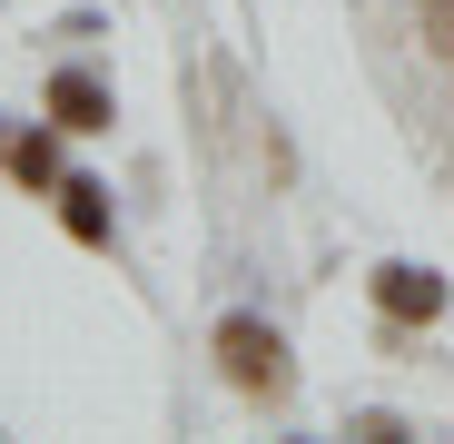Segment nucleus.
<instances>
[{"label": "nucleus", "instance_id": "423d86ee", "mask_svg": "<svg viewBox=\"0 0 454 444\" xmlns=\"http://www.w3.org/2000/svg\"><path fill=\"white\" fill-rule=\"evenodd\" d=\"M11 168H20V178H30V188H40V178H50V168H59V159H50V138H11Z\"/></svg>", "mask_w": 454, "mask_h": 444}, {"label": "nucleus", "instance_id": "20e7f679", "mask_svg": "<svg viewBox=\"0 0 454 444\" xmlns=\"http://www.w3.org/2000/svg\"><path fill=\"white\" fill-rule=\"evenodd\" d=\"M59 228L80 247H109V188L99 178H59Z\"/></svg>", "mask_w": 454, "mask_h": 444}, {"label": "nucleus", "instance_id": "f03ea898", "mask_svg": "<svg viewBox=\"0 0 454 444\" xmlns=\"http://www.w3.org/2000/svg\"><path fill=\"white\" fill-rule=\"evenodd\" d=\"M375 307H386L395 326H434V316H444V277H425V267H375Z\"/></svg>", "mask_w": 454, "mask_h": 444}, {"label": "nucleus", "instance_id": "f257e3e1", "mask_svg": "<svg viewBox=\"0 0 454 444\" xmlns=\"http://www.w3.org/2000/svg\"><path fill=\"white\" fill-rule=\"evenodd\" d=\"M217 365H227L238 395H286V346H277L267 316H227L217 326Z\"/></svg>", "mask_w": 454, "mask_h": 444}, {"label": "nucleus", "instance_id": "7ed1b4c3", "mask_svg": "<svg viewBox=\"0 0 454 444\" xmlns=\"http://www.w3.org/2000/svg\"><path fill=\"white\" fill-rule=\"evenodd\" d=\"M50 119L90 138V129H109V119H119V99H109L99 69H59V80H50Z\"/></svg>", "mask_w": 454, "mask_h": 444}, {"label": "nucleus", "instance_id": "39448f33", "mask_svg": "<svg viewBox=\"0 0 454 444\" xmlns=\"http://www.w3.org/2000/svg\"><path fill=\"white\" fill-rule=\"evenodd\" d=\"M415 20H425V50H434V59H454V0H425Z\"/></svg>", "mask_w": 454, "mask_h": 444}]
</instances>
